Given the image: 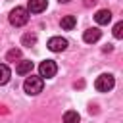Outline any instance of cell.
Listing matches in <instances>:
<instances>
[{
  "label": "cell",
  "instance_id": "ba28073f",
  "mask_svg": "<svg viewBox=\"0 0 123 123\" xmlns=\"http://www.w3.org/2000/svg\"><path fill=\"white\" fill-rule=\"evenodd\" d=\"M94 19H96L98 25H108L111 21V12L110 10H98L96 15H94Z\"/></svg>",
  "mask_w": 123,
  "mask_h": 123
},
{
  "label": "cell",
  "instance_id": "3957f363",
  "mask_svg": "<svg viewBox=\"0 0 123 123\" xmlns=\"http://www.w3.org/2000/svg\"><path fill=\"white\" fill-rule=\"evenodd\" d=\"M113 86H115V79H113V75H110V73H104V75H100V77L94 81V88H96L98 92H110Z\"/></svg>",
  "mask_w": 123,
  "mask_h": 123
},
{
  "label": "cell",
  "instance_id": "8fae6325",
  "mask_svg": "<svg viewBox=\"0 0 123 123\" xmlns=\"http://www.w3.org/2000/svg\"><path fill=\"white\" fill-rule=\"evenodd\" d=\"M79 121H81V115L75 110H69L63 113V123H79Z\"/></svg>",
  "mask_w": 123,
  "mask_h": 123
},
{
  "label": "cell",
  "instance_id": "5bb4252c",
  "mask_svg": "<svg viewBox=\"0 0 123 123\" xmlns=\"http://www.w3.org/2000/svg\"><path fill=\"white\" fill-rule=\"evenodd\" d=\"M19 58H21V50H19V48H12V50H10L8 54H6V60H8V62L19 60Z\"/></svg>",
  "mask_w": 123,
  "mask_h": 123
},
{
  "label": "cell",
  "instance_id": "277c9868",
  "mask_svg": "<svg viewBox=\"0 0 123 123\" xmlns=\"http://www.w3.org/2000/svg\"><path fill=\"white\" fill-rule=\"evenodd\" d=\"M38 73H40V77L44 79H52L56 73H58V65H56V62L54 60H44L40 65H38Z\"/></svg>",
  "mask_w": 123,
  "mask_h": 123
},
{
  "label": "cell",
  "instance_id": "8992f818",
  "mask_svg": "<svg viewBox=\"0 0 123 123\" xmlns=\"http://www.w3.org/2000/svg\"><path fill=\"white\" fill-rule=\"evenodd\" d=\"M100 37H102V31H100L98 27H90V29H86V31L83 33V40H85V42H88V44L98 42V40H100Z\"/></svg>",
  "mask_w": 123,
  "mask_h": 123
},
{
  "label": "cell",
  "instance_id": "6da1fadb",
  "mask_svg": "<svg viewBox=\"0 0 123 123\" xmlns=\"http://www.w3.org/2000/svg\"><path fill=\"white\" fill-rule=\"evenodd\" d=\"M42 86H44V81H42V77L38 75H31L29 73V77L25 79V83H23V90L29 94V96H37L38 92H42Z\"/></svg>",
  "mask_w": 123,
  "mask_h": 123
},
{
  "label": "cell",
  "instance_id": "e0dca14e",
  "mask_svg": "<svg viewBox=\"0 0 123 123\" xmlns=\"http://www.w3.org/2000/svg\"><path fill=\"white\" fill-rule=\"evenodd\" d=\"M58 2H60V4H62V2H63V4H65V2H69V0H58Z\"/></svg>",
  "mask_w": 123,
  "mask_h": 123
},
{
  "label": "cell",
  "instance_id": "30bf717a",
  "mask_svg": "<svg viewBox=\"0 0 123 123\" xmlns=\"http://www.w3.org/2000/svg\"><path fill=\"white\" fill-rule=\"evenodd\" d=\"M60 25H62V29L71 31V29L77 25V17H75V15H63V17H62V21H60Z\"/></svg>",
  "mask_w": 123,
  "mask_h": 123
},
{
  "label": "cell",
  "instance_id": "9a60e30c",
  "mask_svg": "<svg viewBox=\"0 0 123 123\" xmlns=\"http://www.w3.org/2000/svg\"><path fill=\"white\" fill-rule=\"evenodd\" d=\"M113 37H115V38H121V37H123V21H117V23L113 25Z\"/></svg>",
  "mask_w": 123,
  "mask_h": 123
},
{
  "label": "cell",
  "instance_id": "9c48e42d",
  "mask_svg": "<svg viewBox=\"0 0 123 123\" xmlns=\"http://www.w3.org/2000/svg\"><path fill=\"white\" fill-rule=\"evenodd\" d=\"M31 71H33V62H29V60H21L15 67V73H19V75H29Z\"/></svg>",
  "mask_w": 123,
  "mask_h": 123
},
{
  "label": "cell",
  "instance_id": "4fadbf2b",
  "mask_svg": "<svg viewBox=\"0 0 123 123\" xmlns=\"http://www.w3.org/2000/svg\"><path fill=\"white\" fill-rule=\"evenodd\" d=\"M35 42H37V37H35V35H31V33L23 35V38H21V44H23V46H33Z\"/></svg>",
  "mask_w": 123,
  "mask_h": 123
},
{
  "label": "cell",
  "instance_id": "7a4b0ae2",
  "mask_svg": "<svg viewBox=\"0 0 123 123\" xmlns=\"http://www.w3.org/2000/svg\"><path fill=\"white\" fill-rule=\"evenodd\" d=\"M27 21H29V12H27V8L17 6V8H13V10L10 12V23H12L13 27H23Z\"/></svg>",
  "mask_w": 123,
  "mask_h": 123
},
{
  "label": "cell",
  "instance_id": "5b68a950",
  "mask_svg": "<svg viewBox=\"0 0 123 123\" xmlns=\"http://www.w3.org/2000/svg\"><path fill=\"white\" fill-rule=\"evenodd\" d=\"M67 40L63 38V37H52L50 40H48V48L52 50V52H63L65 48H67Z\"/></svg>",
  "mask_w": 123,
  "mask_h": 123
},
{
  "label": "cell",
  "instance_id": "2e32d148",
  "mask_svg": "<svg viewBox=\"0 0 123 123\" xmlns=\"http://www.w3.org/2000/svg\"><path fill=\"white\" fill-rule=\"evenodd\" d=\"M96 0H85V6H94Z\"/></svg>",
  "mask_w": 123,
  "mask_h": 123
},
{
  "label": "cell",
  "instance_id": "52a82bcc",
  "mask_svg": "<svg viewBox=\"0 0 123 123\" xmlns=\"http://www.w3.org/2000/svg\"><path fill=\"white\" fill-rule=\"evenodd\" d=\"M48 6V0H29V6H27V12L31 13H40L44 12Z\"/></svg>",
  "mask_w": 123,
  "mask_h": 123
},
{
  "label": "cell",
  "instance_id": "7c38bea8",
  "mask_svg": "<svg viewBox=\"0 0 123 123\" xmlns=\"http://www.w3.org/2000/svg\"><path fill=\"white\" fill-rule=\"evenodd\" d=\"M10 77H12L10 67H8L6 63H0V85H6V83L10 81Z\"/></svg>",
  "mask_w": 123,
  "mask_h": 123
}]
</instances>
